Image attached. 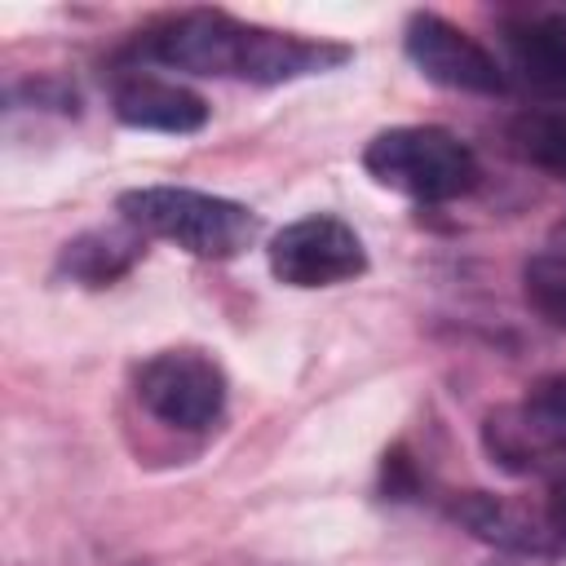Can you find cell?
Masks as SVG:
<instances>
[{
  "label": "cell",
  "instance_id": "4fadbf2b",
  "mask_svg": "<svg viewBox=\"0 0 566 566\" xmlns=\"http://www.w3.org/2000/svg\"><path fill=\"white\" fill-rule=\"evenodd\" d=\"M513 146L544 172L566 177V111H526L513 119Z\"/></svg>",
  "mask_w": 566,
  "mask_h": 566
},
{
  "label": "cell",
  "instance_id": "6da1fadb",
  "mask_svg": "<svg viewBox=\"0 0 566 566\" xmlns=\"http://www.w3.org/2000/svg\"><path fill=\"white\" fill-rule=\"evenodd\" d=\"M119 221L137 226L150 239L177 243L199 261H230L248 252L261 234V217L248 203L190 186H137L115 199Z\"/></svg>",
  "mask_w": 566,
  "mask_h": 566
},
{
  "label": "cell",
  "instance_id": "5b68a950",
  "mask_svg": "<svg viewBox=\"0 0 566 566\" xmlns=\"http://www.w3.org/2000/svg\"><path fill=\"white\" fill-rule=\"evenodd\" d=\"M486 455L509 473H535L566 455V376L539 380L522 402L482 420Z\"/></svg>",
  "mask_w": 566,
  "mask_h": 566
},
{
  "label": "cell",
  "instance_id": "52a82bcc",
  "mask_svg": "<svg viewBox=\"0 0 566 566\" xmlns=\"http://www.w3.org/2000/svg\"><path fill=\"white\" fill-rule=\"evenodd\" d=\"M402 49L429 84H442V88H455V93H478V97H495V93L509 88L504 66L495 62V53L442 13L416 9L402 27Z\"/></svg>",
  "mask_w": 566,
  "mask_h": 566
},
{
  "label": "cell",
  "instance_id": "8fae6325",
  "mask_svg": "<svg viewBox=\"0 0 566 566\" xmlns=\"http://www.w3.org/2000/svg\"><path fill=\"white\" fill-rule=\"evenodd\" d=\"M513 66L544 93H566V13H517L504 22Z\"/></svg>",
  "mask_w": 566,
  "mask_h": 566
},
{
  "label": "cell",
  "instance_id": "9c48e42d",
  "mask_svg": "<svg viewBox=\"0 0 566 566\" xmlns=\"http://www.w3.org/2000/svg\"><path fill=\"white\" fill-rule=\"evenodd\" d=\"M142 252H146V234L137 226H128V221L93 226L62 243L57 279L80 283V287H111L142 261Z\"/></svg>",
  "mask_w": 566,
  "mask_h": 566
},
{
  "label": "cell",
  "instance_id": "5bb4252c",
  "mask_svg": "<svg viewBox=\"0 0 566 566\" xmlns=\"http://www.w3.org/2000/svg\"><path fill=\"white\" fill-rule=\"evenodd\" d=\"M411 486H416L411 460H407L402 451H389V455H385V491H389V495H407Z\"/></svg>",
  "mask_w": 566,
  "mask_h": 566
},
{
  "label": "cell",
  "instance_id": "3957f363",
  "mask_svg": "<svg viewBox=\"0 0 566 566\" xmlns=\"http://www.w3.org/2000/svg\"><path fill=\"white\" fill-rule=\"evenodd\" d=\"M137 402L172 429H208L226 411L230 380L203 349H159L137 367Z\"/></svg>",
  "mask_w": 566,
  "mask_h": 566
},
{
  "label": "cell",
  "instance_id": "2e32d148",
  "mask_svg": "<svg viewBox=\"0 0 566 566\" xmlns=\"http://www.w3.org/2000/svg\"><path fill=\"white\" fill-rule=\"evenodd\" d=\"M553 243H562V248H566V221H562V226L553 230Z\"/></svg>",
  "mask_w": 566,
  "mask_h": 566
},
{
  "label": "cell",
  "instance_id": "7a4b0ae2",
  "mask_svg": "<svg viewBox=\"0 0 566 566\" xmlns=\"http://www.w3.org/2000/svg\"><path fill=\"white\" fill-rule=\"evenodd\" d=\"M363 172L416 203H447L478 186L482 168L464 137L438 124H398L363 146Z\"/></svg>",
  "mask_w": 566,
  "mask_h": 566
},
{
  "label": "cell",
  "instance_id": "277c9868",
  "mask_svg": "<svg viewBox=\"0 0 566 566\" xmlns=\"http://www.w3.org/2000/svg\"><path fill=\"white\" fill-rule=\"evenodd\" d=\"M265 261L270 274L287 287H336L367 270V248L349 221L332 212H310L274 230Z\"/></svg>",
  "mask_w": 566,
  "mask_h": 566
},
{
  "label": "cell",
  "instance_id": "9a60e30c",
  "mask_svg": "<svg viewBox=\"0 0 566 566\" xmlns=\"http://www.w3.org/2000/svg\"><path fill=\"white\" fill-rule=\"evenodd\" d=\"M544 517H548V526H553V535H557V544H566V478H557V482H553V491H548V509H544Z\"/></svg>",
  "mask_w": 566,
  "mask_h": 566
},
{
  "label": "cell",
  "instance_id": "8992f818",
  "mask_svg": "<svg viewBox=\"0 0 566 566\" xmlns=\"http://www.w3.org/2000/svg\"><path fill=\"white\" fill-rule=\"evenodd\" d=\"M248 40H252V22H239L221 9H186L172 18H159L137 49L150 62H164L172 71H190V75H234L243 71L248 57Z\"/></svg>",
  "mask_w": 566,
  "mask_h": 566
},
{
  "label": "cell",
  "instance_id": "ba28073f",
  "mask_svg": "<svg viewBox=\"0 0 566 566\" xmlns=\"http://www.w3.org/2000/svg\"><path fill=\"white\" fill-rule=\"evenodd\" d=\"M115 119L128 128H146V133H199L208 124V102L177 84V80H159V75H124L111 93Z\"/></svg>",
  "mask_w": 566,
  "mask_h": 566
},
{
  "label": "cell",
  "instance_id": "7c38bea8",
  "mask_svg": "<svg viewBox=\"0 0 566 566\" xmlns=\"http://www.w3.org/2000/svg\"><path fill=\"white\" fill-rule=\"evenodd\" d=\"M522 292H526L531 310L544 323H553V327L566 332V248L562 243L548 239L539 252L526 256V265H522Z\"/></svg>",
  "mask_w": 566,
  "mask_h": 566
},
{
  "label": "cell",
  "instance_id": "30bf717a",
  "mask_svg": "<svg viewBox=\"0 0 566 566\" xmlns=\"http://www.w3.org/2000/svg\"><path fill=\"white\" fill-rule=\"evenodd\" d=\"M451 517H455L469 535H478V539H486V544H495V548L548 553V548L557 544L548 517H535V513H526L522 504H513V500H504V495H491V491H464V495H455V500H451Z\"/></svg>",
  "mask_w": 566,
  "mask_h": 566
}]
</instances>
